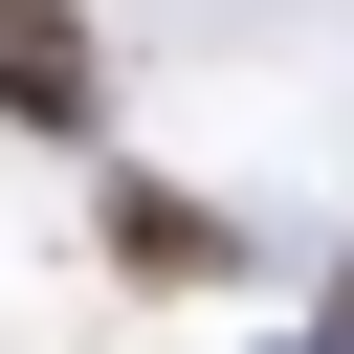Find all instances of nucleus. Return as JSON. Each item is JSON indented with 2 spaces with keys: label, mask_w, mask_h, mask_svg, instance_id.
Returning a JSON list of instances; mask_svg holds the SVG:
<instances>
[{
  "label": "nucleus",
  "mask_w": 354,
  "mask_h": 354,
  "mask_svg": "<svg viewBox=\"0 0 354 354\" xmlns=\"http://www.w3.org/2000/svg\"><path fill=\"white\" fill-rule=\"evenodd\" d=\"M0 133H44V155L111 133V44H88V0H0Z\"/></svg>",
  "instance_id": "2"
},
{
  "label": "nucleus",
  "mask_w": 354,
  "mask_h": 354,
  "mask_svg": "<svg viewBox=\"0 0 354 354\" xmlns=\"http://www.w3.org/2000/svg\"><path fill=\"white\" fill-rule=\"evenodd\" d=\"M332 310H354V266H332Z\"/></svg>",
  "instance_id": "4"
},
{
  "label": "nucleus",
  "mask_w": 354,
  "mask_h": 354,
  "mask_svg": "<svg viewBox=\"0 0 354 354\" xmlns=\"http://www.w3.org/2000/svg\"><path fill=\"white\" fill-rule=\"evenodd\" d=\"M88 266H111V288H243V221H221L199 177H111V199H88Z\"/></svg>",
  "instance_id": "1"
},
{
  "label": "nucleus",
  "mask_w": 354,
  "mask_h": 354,
  "mask_svg": "<svg viewBox=\"0 0 354 354\" xmlns=\"http://www.w3.org/2000/svg\"><path fill=\"white\" fill-rule=\"evenodd\" d=\"M288 354H354V310H310V332H288Z\"/></svg>",
  "instance_id": "3"
}]
</instances>
